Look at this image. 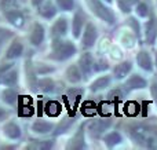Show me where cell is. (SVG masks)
Listing matches in <instances>:
<instances>
[{"mask_svg": "<svg viewBox=\"0 0 157 150\" xmlns=\"http://www.w3.org/2000/svg\"><path fill=\"white\" fill-rule=\"evenodd\" d=\"M76 54V46L71 41L55 39L52 41V54L50 55L51 59L55 61H65Z\"/></svg>", "mask_w": 157, "mask_h": 150, "instance_id": "1", "label": "cell"}, {"mask_svg": "<svg viewBox=\"0 0 157 150\" xmlns=\"http://www.w3.org/2000/svg\"><path fill=\"white\" fill-rule=\"evenodd\" d=\"M87 6L90 7V10L101 19V21L108 22L109 25H113L114 21H116V17H114V13L110 10L109 7H106L101 0H86Z\"/></svg>", "mask_w": 157, "mask_h": 150, "instance_id": "2", "label": "cell"}, {"mask_svg": "<svg viewBox=\"0 0 157 150\" xmlns=\"http://www.w3.org/2000/svg\"><path fill=\"white\" fill-rule=\"evenodd\" d=\"M112 126L110 118H99L92 121L88 126V134L91 138H99L102 134H105L106 129H109Z\"/></svg>", "mask_w": 157, "mask_h": 150, "instance_id": "3", "label": "cell"}, {"mask_svg": "<svg viewBox=\"0 0 157 150\" xmlns=\"http://www.w3.org/2000/svg\"><path fill=\"white\" fill-rule=\"evenodd\" d=\"M98 37V32H97V28L94 26V24L88 22L86 26V30L83 33V37H81V47L84 50H88L91 47H94L95 41H97Z\"/></svg>", "mask_w": 157, "mask_h": 150, "instance_id": "4", "label": "cell"}, {"mask_svg": "<svg viewBox=\"0 0 157 150\" xmlns=\"http://www.w3.org/2000/svg\"><path fill=\"white\" fill-rule=\"evenodd\" d=\"M94 65H95V61L90 52H84L80 57V59H78V69H80L81 74H84L86 79L90 77L95 72Z\"/></svg>", "mask_w": 157, "mask_h": 150, "instance_id": "5", "label": "cell"}, {"mask_svg": "<svg viewBox=\"0 0 157 150\" xmlns=\"http://www.w3.org/2000/svg\"><path fill=\"white\" fill-rule=\"evenodd\" d=\"M66 32H68V21H66L65 17H62V18H58L57 21H55V24L52 25L51 28V35L54 39H61L62 36L66 35Z\"/></svg>", "mask_w": 157, "mask_h": 150, "instance_id": "6", "label": "cell"}, {"mask_svg": "<svg viewBox=\"0 0 157 150\" xmlns=\"http://www.w3.org/2000/svg\"><path fill=\"white\" fill-rule=\"evenodd\" d=\"M147 85V81L144 79V77H141V76H138V74H132V76L130 77V79L125 81V84H124V88L127 91H130V90H141V88H145Z\"/></svg>", "mask_w": 157, "mask_h": 150, "instance_id": "7", "label": "cell"}, {"mask_svg": "<svg viewBox=\"0 0 157 150\" xmlns=\"http://www.w3.org/2000/svg\"><path fill=\"white\" fill-rule=\"evenodd\" d=\"M86 22V17L80 10L76 11L73 15V22H72V30H73L75 37H80V33L83 30V25Z\"/></svg>", "mask_w": 157, "mask_h": 150, "instance_id": "8", "label": "cell"}, {"mask_svg": "<svg viewBox=\"0 0 157 150\" xmlns=\"http://www.w3.org/2000/svg\"><path fill=\"white\" fill-rule=\"evenodd\" d=\"M66 148L68 149H75V150L86 148V145H84V127L83 126L78 128V131L75 134V137L71 139V142L68 143Z\"/></svg>", "mask_w": 157, "mask_h": 150, "instance_id": "9", "label": "cell"}, {"mask_svg": "<svg viewBox=\"0 0 157 150\" xmlns=\"http://www.w3.org/2000/svg\"><path fill=\"white\" fill-rule=\"evenodd\" d=\"M43 40H44V28H43V25L36 22L33 25L32 33H30V43L33 46H40L43 43Z\"/></svg>", "mask_w": 157, "mask_h": 150, "instance_id": "10", "label": "cell"}, {"mask_svg": "<svg viewBox=\"0 0 157 150\" xmlns=\"http://www.w3.org/2000/svg\"><path fill=\"white\" fill-rule=\"evenodd\" d=\"M136 62L141 66L144 70L146 72H152L153 70V63H152V58H150L149 52L147 51H141L136 55Z\"/></svg>", "mask_w": 157, "mask_h": 150, "instance_id": "11", "label": "cell"}, {"mask_svg": "<svg viewBox=\"0 0 157 150\" xmlns=\"http://www.w3.org/2000/svg\"><path fill=\"white\" fill-rule=\"evenodd\" d=\"M132 69V63L130 61H124V62H120L119 65H116L113 68V73L116 79H124L128 73Z\"/></svg>", "mask_w": 157, "mask_h": 150, "instance_id": "12", "label": "cell"}, {"mask_svg": "<svg viewBox=\"0 0 157 150\" xmlns=\"http://www.w3.org/2000/svg\"><path fill=\"white\" fill-rule=\"evenodd\" d=\"M66 79H68L69 83L72 84H76V83H80L81 79H83V74H81L80 69H78L77 65H71L68 69H66Z\"/></svg>", "mask_w": 157, "mask_h": 150, "instance_id": "13", "label": "cell"}, {"mask_svg": "<svg viewBox=\"0 0 157 150\" xmlns=\"http://www.w3.org/2000/svg\"><path fill=\"white\" fill-rule=\"evenodd\" d=\"M145 32H146V43L153 44L156 40L157 36V26H156V21L153 18H150L149 21L146 22V28H145Z\"/></svg>", "mask_w": 157, "mask_h": 150, "instance_id": "14", "label": "cell"}, {"mask_svg": "<svg viewBox=\"0 0 157 150\" xmlns=\"http://www.w3.org/2000/svg\"><path fill=\"white\" fill-rule=\"evenodd\" d=\"M52 128H54V124L48 123V121H44V120L35 121L32 126L33 132H36V134H47V132H50Z\"/></svg>", "mask_w": 157, "mask_h": 150, "instance_id": "15", "label": "cell"}, {"mask_svg": "<svg viewBox=\"0 0 157 150\" xmlns=\"http://www.w3.org/2000/svg\"><path fill=\"white\" fill-rule=\"evenodd\" d=\"M39 14L47 19H51L52 17H55V14H57V8H55V6L52 4L51 2H46L41 7L39 6Z\"/></svg>", "mask_w": 157, "mask_h": 150, "instance_id": "16", "label": "cell"}, {"mask_svg": "<svg viewBox=\"0 0 157 150\" xmlns=\"http://www.w3.org/2000/svg\"><path fill=\"white\" fill-rule=\"evenodd\" d=\"M6 17H7V19L14 25V26H22V25H24L25 19H24V15H22L21 11L8 10L7 13H6Z\"/></svg>", "mask_w": 157, "mask_h": 150, "instance_id": "17", "label": "cell"}, {"mask_svg": "<svg viewBox=\"0 0 157 150\" xmlns=\"http://www.w3.org/2000/svg\"><path fill=\"white\" fill-rule=\"evenodd\" d=\"M22 51H24V47H22V44L19 43L18 40H14L13 43H11V46L8 47L6 57H7L8 59H14V58L21 57V55H22Z\"/></svg>", "mask_w": 157, "mask_h": 150, "instance_id": "18", "label": "cell"}, {"mask_svg": "<svg viewBox=\"0 0 157 150\" xmlns=\"http://www.w3.org/2000/svg\"><path fill=\"white\" fill-rule=\"evenodd\" d=\"M19 114L24 116V117H30L33 114V105L30 98H24L21 99V105H19Z\"/></svg>", "mask_w": 157, "mask_h": 150, "instance_id": "19", "label": "cell"}, {"mask_svg": "<svg viewBox=\"0 0 157 150\" xmlns=\"http://www.w3.org/2000/svg\"><path fill=\"white\" fill-rule=\"evenodd\" d=\"M4 135L10 139H18L21 137V129L15 123H8L4 126Z\"/></svg>", "mask_w": 157, "mask_h": 150, "instance_id": "20", "label": "cell"}, {"mask_svg": "<svg viewBox=\"0 0 157 150\" xmlns=\"http://www.w3.org/2000/svg\"><path fill=\"white\" fill-rule=\"evenodd\" d=\"M17 81H18V72L17 70H10V72L7 70L0 77V83L6 85H14L17 84Z\"/></svg>", "mask_w": 157, "mask_h": 150, "instance_id": "21", "label": "cell"}, {"mask_svg": "<svg viewBox=\"0 0 157 150\" xmlns=\"http://www.w3.org/2000/svg\"><path fill=\"white\" fill-rule=\"evenodd\" d=\"M121 141H123L121 135H120L119 132H116V131L110 132V134H108L105 138H103V142L106 143L108 148H113V146H116L117 143H120Z\"/></svg>", "mask_w": 157, "mask_h": 150, "instance_id": "22", "label": "cell"}, {"mask_svg": "<svg viewBox=\"0 0 157 150\" xmlns=\"http://www.w3.org/2000/svg\"><path fill=\"white\" fill-rule=\"evenodd\" d=\"M109 84H110V77L109 76H102V77H99V79L95 80L90 88H91V91H99V90L106 88Z\"/></svg>", "mask_w": 157, "mask_h": 150, "instance_id": "23", "label": "cell"}, {"mask_svg": "<svg viewBox=\"0 0 157 150\" xmlns=\"http://www.w3.org/2000/svg\"><path fill=\"white\" fill-rule=\"evenodd\" d=\"M46 113L51 117H57L61 113V105L57 101H50L46 105Z\"/></svg>", "mask_w": 157, "mask_h": 150, "instance_id": "24", "label": "cell"}, {"mask_svg": "<svg viewBox=\"0 0 157 150\" xmlns=\"http://www.w3.org/2000/svg\"><path fill=\"white\" fill-rule=\"evenodd\" d=\"M73 123H75V118H71V117L63 118V120L61 121L59 124H58L57 129L54 131V135H59V134H63V132H66L72 127V124H73Z\"/></svg>", "mask_w": 157, "mask_h": 150, "instance_id": "25", "label": "cell"}, {"mask_svg": "<svg viewBox=\"0 0 157 150\" xmlns=\"http://www.w3.org/2000/svg\"><path fill=\"white\" fill-rule=\"evenodd\" d=\"M17 99H18V94H17V91L11 90V88H8V90H6L4 92H3V101H4L6 103L13 105L17 102Z\"/></svg>", "mask_w": 157, "mask_h": 150, "instance_id": "26", "label": "cell"}, {"mask_svg": "<svg viewBox=\"0 0 157 150\" xmlns=\"http://www.w3.org/2000/svg\"><path fill=\"white\" fill-rule=\"evenodd\" d=\"M54 84L55 83L52 81L51 79H41V80L37 81L39 88H41L44 92H51V91H54V88H55Z\"/></svg>", "mask_w": 157, "mask_h": 150, "instance_id": "27", "label": "cell"}, {"mask_svg": "<svg viewBox=\"0 0 157 150\" xmlns=\"http://www.w3.org/2000/svg\"><path fill=\"white\" fill-rule=\"evenodd\" d=\"M135 11H136V14H138V17H141V18L149 17V6H147L146 3H136Z\"/></svg>", "mask_w": 157, "mask_h": 150, "instance_id": "28", "label": "cell"}, {"mask_svg": "<svg viewBox=\"0 0 157 150\" xmlns=\"http://www.w3.org/2000/svg\"><path fill=\"white\" fill-rule=\"evenodd\" d=\"M68 95L71 99H73V103L77 105L80 96L83 95V90H80V88H71V90L68 91Z\"/></svg>", "mask_w": 157, "mask_h": 150, "instance_id": "29", "label": "cell"}, {"mask_svg": "<svg viewBox=\"0 0 157 150\" xmlns=\"http://www.w3.org/2000/svg\"><path fill=\"white\" fill-rule=\"evenodd\" d=\"M55 2H57L58 7L63 11H71L75 4V0H55Z\"/></svg>", "mask_w": 157, "mask_h": 150, "instance_id": "30", "label": "cell"}, {"mask_svg": "<svg viewBox=\"0 0 157 150\" xmlns=\"http://www.w3.org/2000/svg\"><path fill=\"white\" fill-rule=\"evenodd\" d=\"M123 98V94L120 90H113L110 94H109V99H110L112 102H114V103H117L119 101H121Z\"/></svg>", "mask_w": 157, "mask_h": 150, "instance_id": "31", "label": "cell"}, {"mask_svg": "<svg viewBox=\"0 0 157 150\" xmlns=\"http://www.w3.org/2000/svg\"><path fill=\"white\" fill-rule=\"evenodd\" d=\"M30 148H33V149H50V148H52V142H40V143H37V145L30 146Z\"/></svg>", "mask_w": 157, "mask_h": 150, "instance_id": "32", "label": "cell"}, {"mask_svg": "<svg viewBox=\"0 0 157 150\" xmlns=\"http://www.w3.org/2000/svg\"><path fill=\"white\" fill-rule=\"evenodd\" d=\"M130 25L134 28V32H135V35L139 37V24L136 22L135 18H130Z\"/></svg>", "mask_w": 157, "mask_h": 150, "instance_id": "33", "label": "cell"}, {"mask_svg": "<svg viewBox=\"0 0 157 150\" xmlns=\"http://www.w3.org/2000/svg\"><path fill=\"white\" fill-rule=\"evenodd\" d=\"M11 68H13V63H0V77H2L3 73L10 70Z\"/></svg>", "mask_w": 157, "mask_h": 150, "instance_id": "34", "label": "cell"}, {"mask_svg": "<svg viewBox=\"0 0 157 150\" xmlns=\"http://www.w3.org/2000/svg\"><path fill=\"white\" fill-rule=\"evenodd\" d=\"M3 4H4L7 8H13L14 6H15V2H14V0H4Z\"/></svg>", "mask_w": 157, "mask_h": 150, "instance_id": "35", "label": "cell"}, {"mask_svg": "<svg viewBox=\"0 0 157 150\" xmlns=\"http://www.w3.org/2000/svg\"><path fill=\"white\" fill-rule=\"evenodd\" d=\"M6 116H7V112H6L4 109H2V107H0V120H2V118H4Z\"/></svg>", "mask_w": 157, "mask_h": 150, "instance_id": "36", "label": "cell"}, {"mask_svg": "<svg viewBox=\"0 0 157 150\" xmlns=\"http://www.w3.org/2000/svg\"><path fill=\"white\" fill-rule=\"evenodd\" d=\"M43 2H44V0H32V4L36 6V7H39V6H40Z\"/></svg>", "mask_w": 157, "mask_h": 150, "instance_id": "37", "label": "cell"}, {"mask_svg": "<svg viewBox=\"0 0 157 150\" xmlns=\"http://www.w3.org/2000/svg\"><path fill=\"white\" fill-rule=\"evenodd\" d=\"M128 2H130V4H136V3H138V0H128Z\"/></svg>", "mask_w": 157, "mask_h": 150, "instance_id": "38", "label": "cell"}, {"mask_svg": "<svg viewBox=\"0 0 157 150\" xmlns=\"http://www.w3.org/2000/svg\"><path fill=\"white\" fill-rule=\"evenodd\" d=\"M106 2H108V3H112V0H106Z\"/></svg>", "mask_w": 157, "mask_h": 150, "instance_id": "39", "label": "cell"}, {"mask_svg": "<svg viewBox=\"0 0 157 150\" xmlns=\"http://www.w3.org/2000/svg\"><path fill=\"white\" fill-rule=\"evenodd\" d=\"M0 44H2V43H0Z\"/></svg>", "mask_w": 157, "mask_h": 150, "instance_id": "40", "label": "cell"}]
</instances>
